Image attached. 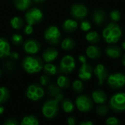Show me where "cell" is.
<instances>
[{
	"instance_id": "34",
	"label": "cell",
	"mask_w": 125,
	"mask_h": 125,
	"mask_svg": "<svg viewBox=\"0 0 125 125\" xmlns=\"http://www.w3.org/2000/svg\"><path fill=\"white\" fill-rule=\"evenodd\" d=\"M110 17L111 18V20L115 23V22H118L120 21L121 19V13L119 10H114L110 12Z\"/></svg>"
},
{
	"instance_id": "22",
	"label": "cell",
	"mask_w": 125,
	"mask_h": 125,
	"mask_svg": "<svg viewBox=\"0 0 125 125\" xmlns=\"http://www.w3.org/2000/svg\"><path fill=\"white\" fill-rule=\"evenodd\" d=\"M100 35L98 34V33L95 31H89L86 35V40L92 44H95L97 43L100 41Z\"/></svg>"
},
{
	"instance_id": "1",
	"label": "cell",
	"mask_w": 125,
	"mask_h": 125,
	"mask_svg": "<svg viewBox=\"0 0 125 125\" xmlns=\"http://www.w3.org/2000/svg\"><path fill=\"white\" fill-rule=\"evenodd\" d=\"M122 36L121 27L114 22L110 23L103 29V37L105 41L108 44H115L119 42Z\"/></svg>"
},
{
	"instance_id": "43",
	"label": "cell",
	"mask_w": 125,
	"mask_h": 125,
	"mask_svg": "<svg viewBox=\"0 0 125 125\" xmlns=\"http://www.w3.org/2000/svg\"><path fill=\"white\" fill-rule=\"evenodd\" d=\"M68 125H75V119L73 117H69L67 119Z\"/></svg>"
},
{
	"instance_id": "17",
	"label": "cell",
	"mask_w": 125,
	"mask_h": 125,
	"mask_svg": "<svg viewBox=\"0 0 125 125\" xmlns=\"http://www.w3.org/2000/svg\"><path fill=\"white\" fill-rule=\"evenodd\" d=\"M105 53L108 56L112 59H118L122 54L121 48L116 45H110L105 48Z\"/></svg>"
},
{
	"instance_id": "13",
	"label": "cell",
	"mask_w": 125,
	"mask_h": 125,
	"mask_svg": "<svg viewBox=\"0 0 125 125\" xmlns=\"http://www.w3.org/2000/svg\"><path fill=\"white\" fill-rule=\"evenodd\" d=\"M93 68L92 67L87 64H83L78 72V77L82 81H89L92 77Z\"/></svg>"
},
{
	"instance_id": "10",
	"label": "cell",
	"mask_w": 125,
	"mask_h": 125,
	"mask_svg": "<svg viewBox=\"0 0 125 125\" xmlns=\"http://www.w3.org/2000/svg\"><path fill=\"white\" fill-rule=\"evenodd\" d=\"M43 89L38 84H32L29 86L26 91V97L33 101H37L44 96Z\"/></svg>"
},
{
	"instance_id": "42",
	"label": "cell",
	"mask_w": 125,
	"mask_h": 125,
	"mask_svg": "<svg viewBox=\"0 0 125 125\" xmlns=\"http://www.w3.org/2000/svg\"><path fill=\"white\" fill-rule=\"evenodd\" d=\"M78 60H79V62H80L82 64L86 63V62H87L86 56H84V55H81V56H78Z\"/></svg>"
},
{
	"instance_id": "48",
	"label": "cell",
	"mask_w": 125,
	"mask_h": 125,
	"mask_svg": "<svg viewBox=\"0 0 125 125\" xmlns=\"http://www.w3.org/2000/svg\"><path fill=\"white\" fill-rule=\"evenodd\" d=\"M122 48L125 51V40L122 43Z\"/></svg>"
},
{
	"instance_id": "20",
	"label": "cell",
	"mask_w": 125,
	"mask_h": 125,
	"mask_svg": "<svg viewBox=\"0 0 125 125\" xmlns=\"http://www.w3.org/2000/svg\"><path fill=\"white\" fill-rule=\"evenodd\" d=\"M10 45L7 40L0 38V58L10 56Z\"/></svg>"
},
{
	"instance_id": "19",
	"label": "cell",
	"mask_w": 125,
	"mask_h": 125,
	"mask_svg": "<svg viewBox=\"0 0 125 125\" xmlns=\"http://www.w3.org/2000/svg\"><path fill=\"white\" fill-rule=\"evenodd\" d=\"M86 56L92 59H97L101 56V50L95 45H89L86 50Z\"/></svg>"
},
{
	"instance_id": "30",
	"label": "cell",
	"mask_w": 125,
	"mask_h": 125,
	"mask_svg": "<svg viewBox=\"0 0 125 125\" xmlns=\"http://www.w3.org/2000/svg\"><path fill=\"white\" fill-rule=\"evenodd\" d=\"M10 96V93L8 89L6 87H0V105H1L2 103H5Z\"/></svg>"
},
{
	"instance_id": "21",
	"label": "cell",
	"mask_w": 125,
	"mask_h": 125,
	"mask_svg": "<svg viewBox=\"0 0 125 125\" xmlns=\"http://www.w3.org/2000/svg\"><path fill=\"white\" fill-rule=\"evenodd\" d=\"M78 23L73 19H67L63 23V29L67 32H73L78 28Z\"/></svg>"
},
{
	"instance_id": "35",
	"label": "cell",
	"mask_w": 125,
	"mask_h": 125,
	"mask_svg": "<svg viewBox=\"0 0 125 125\" xmlns=\"http://www.w3.org/2000/svg\"><path fill=\"white\" fill-rule=\"evenodd\" d=\"M120 121L115 116L108 117L105 121V125H120Z\"/></svg>"
},
{
	"instance_id": "3",
	"label": "cell",
	"mask_w": 125,
	"mask_h": 125,
	"mask_svg": "<svg viewBox=\"0 0 125 125\" xmlns=\"http://www.w3.org/2000/svg\"><path fill=\"white\" fill-rule=\"evenodd\" d=\"M22 64L24 70L29 74L39 73L43 67L42 60L37 56L26 57L23 60Z\"/></svg>"
},
{
	"instance_id": "36",
	"label": "cell",
	"mask_w": 125,
	"mask_h": 125,
	"mask_svg": "<svg viewBox=\"0 0 125 125\" xmlns=\"http://www.w3.org/2000/svg\"><path fill=\"white\" fill-rule=\"evenodd\" d=\"M81 29L82 31H89L91 28H92V25L90 23V22L87 20H83L81 21Z\"/></svg>"
},
{
	"instance_id": "24",
	"label": "cell",
	"mask_w": 125,
	"mask_h": 125,
	"mask_svg": "<svg viewBox=\"0 0 125 125\" xmlns=\"http://www.w3.org/2000/svg\"><path fill=\"white\" fill-rule=\"evenodd\" d=\"M57 86L62 89H67L70 86V82L69 78L65 75H61L57 78Z\"/></svg>"
},
{
	"instance_id": "33",
	"label": "cell",
	"mask_w": 125,
	"mask_h": 125,
	"mask_svg": "<svg viewBox=\"0 0 125 125\" xmlns=\"http://www.w3.org/2000/svg\"><path fill=\"white\" fill-rule=\"evenodd\" d=\"M73 89L75 92L81 93L83 90V84L81 80H75L73 83Z\"/></svg>"
},
{
	"instance_id": "8",
	"label": "cell",
	"mask_w": 125,
	"mask_h": 125,
	"mask_svg": "<svg viewBox=\"0 0 125 125\" xmlns=\"http://www.w3.org/2000/svg\"><path fill=\"white\" fill-rule=\"evenodd\" d=\"M45 39L51 45H57L61 40V32L56 26H50L45 31Z\"/></svg>"
},
{
	"instance_id": "44",
	"label": "cell",
	"mask_w": 125,
	"mask_h": 125,
	"mask_svg": "<svg viewBox=\"0 0 125 125\" xmlns=\"http://www.w3.org/2000/svg\"><path fill=\"white\" fill-rule=\"evenodd\" d=\"M10 56L12 59H18L19 58V55H18V53H16V52L10 53Z\"/></svg>"
},
{
	"instance_id": "39",
	"label": "cell",
	"mask_w": 125,
	"mask_h": 125,
	"mask_svg": "<svg viewBox=\"0 0 125 125\" xmlns=\"http://www.w3.org/2000/svg\"><path fill=\"white\" fill-rule=\"evenodd\" d=\"M24 32H25V34H31L33 32V27H32V26L27 24V25L25 26Z\"/></svg>"
},
{
	"instance_id": "27",
	"label": "cell",
	"mask_w": 125,
	"mask_h": 125,
	"mask_svg": "<svg viewBox=\"0 0 125 125\" xmlns=\"http://www.w3.org/2000/svg\"><path fill=\"white\" fill-rule=\"evenodd\" d=\"M21 125H39V122L34 116H27L22 119Z\"/></svg>"
},
{
	"instance_id": "9",
	"label": "cell",
	"mask_w": 125,
	"mask_h": 125,
	"mask_svg": "<svg viewBox=\"0 0 125 125\" xmlns=\"http://www.w3.org/2000/svg\"><path fill=\"white\" fill-rule=\"evenodd\" d=\"M43 14L42 11L38 8H31L26 13L25 18L29 25H34L40 22L42 19Z\"/></svg>"
},
{
	"instance_id": "16",
	"label": "cell",
	"mask_w": 125,
	"mask_h": 125,
	"mask_svg": "<svg viewBox=\"0 0 125 125\" xmlns=\"http://www.w3.org/2000/svg\"><path fill=\"white\" fill-rule=\"evenodd\" d=\"M92 19H93L94 23L96 25L100 26V25L103 24L107 19L106 12L102 9H97L93 12Z\"/></svg>"
},
{
	"instance_id": "32",
	"label": "cell",
	"mask_w": 125,
	"mask_h": 125,
	"mask_svg": "<svg viewBox=\"0 0 125 125\" xmlns=\"http://www.w3.org/2000/svg\"><path fill=\"white\" fill-rule=\"evenodd\" d=\"M48 94L51 97H53L54 98H56L62 93L59 86H56L55 85H50L48 86Z\"/></svg>"
},
{
	"instance_id": "40",
	"label": "cell",
	"mask_w": 125,
	"mask_h": 125,
	"mask_svg": "<svg viewBox=\"0 0 125 125\" xmlns=\"http://www.w3.org/2000/svg\"><path fill=\"white\" fill-rule=\"evenodd\" d=\"M3 125H18V123L15 119H8L3 124Z\"/></svg>"
},
{
	"instance_id": "15",
	"label": "cell",
	"mask_w": 125,
	"mask_h": 125,
	"mask_svg": "<svg viewBox=\"0 0 125 125\" xmlns=\"http://www.w3.org/2000/svg\"><path fill=\"white\" fill-rule=\"evenodd\" d=\"M92 101L98 105L105 104L108 101V96L105 92L101 89L94 90L92 94Z\"/></svg>"
},
{
	"instance_id": "41",
	"label": "cell",
	"mask_w": 125,
	"mask_h": 125,
	"mask_svg": "<svg viewBox=\"0 0 125 125\" xmlns=\"http://www.w3.org/2000/svg\"><path fill=\"white\" fill-rule=\"evenodd\" d=\"M4 66H5V68H7V70H12L13 69V67H14V64H13V63L12 62H7L6 63H5V64H4Z\"/></svg>"
},
{
	"instance_id": "46",
	"label": "cell",
	"mask_w": 125,
	"mask_h": 125,
	"mask_svg": "<svg viewBox=\"0 0 125 125\" xmlns=\"http://www.w3.org/2000/svg\"><path fill=\"white\" fill-rule=\"evenodd\" d=\"M4 107H3L1 105H0V115H1V114L4 113Z\"/></svg>"
},
{
	"instance_id": "4",
	"label": "cell",
	"mask_w": 125,
	"mask_h": 125,
	"mask_svg": "<svg viewBox=\"0 0 125 125\" xmlns=\"http://www.w3.org/2000/svg\"><path fill=\"white\" fill-rule=\"evenodd\" d=\"M110 108L115 112H123L125 111V93L118 92L114 94L109 100Z\"/></svg>"
},
{
	"instance_id": "23",
	"label": "cell",
	"mask_w": 125,
	"mask_h": 125,
	"mask_svg": "<svg viewBox=\"0 0 125 125\" xmlns=\"http://www.w3.org/2000/svg\"><path fill=\"white\" fill-rule=\"evenodd\" d=\"M15 6L18 10H25L31 4V0H15Z\"/></svg>"
},
{
	"instance_id": "25",
	"label": "cell",
	"mask_w": 125,
	"mask_h": 125,
	"mask_svg": "<svg viewBox=\"0 0 125 125\" xmlns=\"http://www.w3.org/2000/svg\"><path fill=\"white\" fill-rule=\"evenodd\" d=\"M75 46V42L72 38H66L62 42V48L66 51L72 50Z\"/></svg>"
},
{
	"instance_id": "2",
	"label": "cell",
	"mask_w": 125,
	"mask_h": 125,
	"mask_svg": "<svg viewBox=\"0 0 125 125\" xmlns=\"http://www.w3.org/2000/svg\"><path fill=\"white\" fill-rule=\"evenodd\" d=\"M63 95L61 94L57 97L48 100L42 106V114L47 119H52L55 117L59 112V103L62 100Z\"/></svg>"
},
{
	"instance_id": "28",
	"label": "cell",
	"mask_w": 125,
	"mask_h": 125,
	"mask_svg": "<svg viewBox=\"0 0 125 125\" xmlns=\"http://www.w3.org/2000/svg\"><path fill=\"white\" fill-rule=\"evenodd\" d=\"M44 71L46 74L50 75H53L56 73L57 72V68L56 67L51 64V63H47L43 66Z\"/></svg>"
},
{
	"instance_id": "6",
	"label": "cell",
	"mask_w": 125,
	"mask_h": 125,
	"mask_svg": "<svg viewBox=\"0 0 125 125\" xmlns=\"http://www.w3.org/2000/svg\"><path fill=\"white\" fill-rule=\"evenodd\" d=\"M75 105L78 111L81 112H88L93 108V101L89 96L83 94L76 98Z\"/></svg>"
},
{
	"instance_id": "14",
	"label": "cell",
	"mask_w": 125,
	"mask_h": 125,
	"mask_svg": "<svg viewBox=\"0 0 125 125\" xmlns=\"http://www.w3.org/2000/svg\"><path fill=\"white\" fill-rule=\"evenodd\" d=\"M24 51L29 54H35L40 49V43L35 40H28L23 44Z\"/></svg>"
},
{
	"instance_id": "38",
	"label": "cell",
	"mask_w": 125,
	"mask_h": 125,
	"mask_svg": "<svg viewBox=\"0 0 125 125\" xmlns=\"http://www.w3.org/2000/svg\"><path fill=\"white\" fill-rule=\"evenodd\" d=\"M40 83L42 86H47L49 84V82H50V79L47 75H42L40 77Z\"/></svg>"
},
{
	"instance_id": "47",
	"label": "cell",
	"mask_w": 125,
	"mask_h": 125,
	"mask_svg": "<svg viewBox=\"0 0 125 125\" xmlns=\"http://www.w3.org/2000/svg\"><path fill=\"white\" fill-rule=\"evenodd\" d=\"M122 64L125 67V54L123 56V58H122Z\"/></svg>"
},
{
	"instance_id": "50",
	"label": "cell",
	"mask_w": 125,
	"mask_h": 125,
	"mask_svg": "<svg viewBox=\"0 0 125 125\" xmlns=\"http://www.w3.org/2000/svg\"><path fill=\"white\" fill-rule=\"evenodd\" d=\"M1 70H0V77H1Z\"/></svg>"
},
{
	"instance_id": "29",
	"label": "cell",
	"mask_w": 125,
	"mask_h": 125,
	"mask_svg": "<svg viewBox=\"0 0 125 125\" xmlns=\"http://www.w3.org/2000/svg\"><path fill=\"white\" fill-rule=\"evenodd\" d=\"M74 104L70 100H64L62 102V108L66 113H71L74 110Z\"/></svg>"
},
{
	"instance_id": "18",
	"label": "cell",
	"mask_w": 125,
	"mask_h": 125,
	"mask_svg": "<svg viewBox=\"0 0 125 125\" xmlns=\"http://www.w3.org/2000/svg\"><path fill=\"white\" fill-rule=\"evenodd\" d=\"M58 55H59V53L56 49L50 48L46 49L44 51L42 54V58L45 62H46L47 63H50L54 61L57 58Z\"/></svg>"
},
{
	"instance_id": "45",
	"label": "cell",
	"mask_w": 125,
	"mask_h": 125,
	"mask_svg": "<svg viewBox=\"0 0 125 125\" xmlns=\"http://www.w3.org/2000/svg\"><path fill=\"white\" fill-rule=\"evenodd\" d=\"M79 125H94V124L91 121H83L79 124Z\"/></svg>"
},
{
	"instance_id": "7",
	"label": "cell",
	"mask_w": 125,
	"mask_h": 125,
	"mask_svg": "<svg viewBox=\"0 0 125 125\" xmlns=\"http://www.w3.org/2000/svg\"><path fill=\"white\" fill-rule=\"evenodd\" d=\"M75 67V62L73 56L67 55L62 58L59 65V72L63 74L71 73Z\"/></svg>"
},
{
	"instance_id": "12",
	"label": "cell",
	"mask_w": 125,
	"mask_h": 125,
	"mask_svg": "<svg viewBox=\"0 0 125 125\" xmlns=\"http://www.w3.org/2000/svg\"><path fill=\"white\" fill-rule=\"evenodd\" d=\"M71 15L73 18L78 20H81L85 18L88 13L86 7L81 4H73L71 7Z\"/></svg>"
},
{
	"instance_id": "26",
	"label": "cell",
	"mask_w": 125,
	"mask_h": 125,
	"mask_svg": "<svg viewBox=\"0 0 125 125\" xmlns=\"http://www.w3.org/2000/svg\"><path fill=\"white\" fill-rule=\"evenodd\" d=\"M10 25L15 29H20L23 26V21L21 18L15 16L11 19Z\"/></svg>"
},
{
	"instance_id": "5",
	"label": "cell",
	"mask_w": 125,
	"mask_h": 125,
	"mask_svg": "<svg viewBox=\"0 0 125 125\" xmlns=\"http://www.w3.org/2000/svg\"><path fill=\"white\" fill-rule=\"evenodd\" d=\"M108 86L115 90L120 89L125 86V75L121 73H116L108 75L107 78Z\"/></svg>"
},
{
	"instance_id": "31",
	"label": "cell",
	"mask_w": 125,
	"mask_h": 125,
	"mask_svg": "<svg viewBox=\"0 0 125 125\" xmlns=\"http://www.w3.org/2000/svg\"><path fill=\"white\" fill-rule=\"evenodd\" d=\"M109 110H110L109 106H108L105 104H103V105H100L97 108L96 113L100 116H104L108 114V113L109 112Z\"/></svg>"
},
{
	"instance_id": "11",
	"label": "cell",
	"mask_w": 125,
	"mask_h": 125,
	"mask_svg": "<svg viewBox=\"0 0 125 125\" xmlns=\"http://www.w3.org/2000/svg\"><path fill=\"white\" fill-rule=\"evenodd\" d=\"M93 73L98 79V85L99 86H102L103 84L104 81L105 80H107V78L108 77V70L102 64H99L94 67V69L93 70Z\"/></svg>"
},
{
	"instance_id": "37",
	"label": "cell",
	"mask_w": 125,
	"mask_h": 125,
	"mask_svg": "<svg viewBox=\"0 0 125 125\" xmlns=\"http://www.w3.org/2000/svg\"><path fill=\"white\" fill-rule=\"evenodd\" d=\"M23 37L20 34H14L12 37V42L15 44V45H21L23 42Z\"/></svg>"
},
{
	"instance_id": "49",
	"label": "cell",
	"mask_w": 125,
	"mask_h": 125,
	"mask_svg": "<svg viewBox=\"0 0 125 125\" xmlns=\"http://www.w3.org/2000/svg\"><path fill=\"white\" fill-rule=\"evenodd\" d=\"M33 1H34L35 2H37V3H40V2H42V1H44L45 0H33Z\"/></svg>"
}]
</instances>
